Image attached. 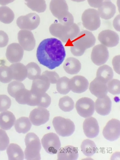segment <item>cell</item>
Segmentation results:
<instances>
[{
    "label": "cell",
    "instance_id": "6da1fadb",
    "mask_svg": "<svg viewBox=\"0 0 120 160\" xmlns=\"http://www.w3.org/2000/svg\"><path fill=\"white\" fill-rule=\"evenodd\" d=\"M66 55L62 42L55 38L43 40L37 50L36 56L40 63L51 70L61 64Z\"/></svg>",
    "mask_w": 120,
    "mask_h": 160
},
{
    "label": "cell",
    "instance_id": "7a4b0ae2",
    "mask_svg": "<svg viewBox=\"0 0 120 160\" xmlns=\"http://www.w3.org/2000/svg\"><path fill=\"white\" fill-rule=\"evenodd\" d=\"M96 38L91 32L83 30L71 41V52L74 56H81L87 49L94 46Z\"/></svg>",
    "mask_w": 120,
    "mask_h": 160
},
{
    "label": "cell",
    "instance_id": "3957f363",
    "mask_svg": "<svg viewBox=\"0 0 120 160\" xmlns=\"http://www.w3.org/2000/svg\"><path fill=\"white\" fill-rule=\"evenodd\" d=\"M51 34L64 43H67L73 40L80 32L78 25L75 23L69 26L63 25L60 23H54L49 28Z\"/></svg>",
    "mask_w": 120,
    "mask_h": 160
},
{
    "label": "cell",
    "instance_id": "277c9868",
    "mask_svg": "<svg viewBox=\"0 0 120 160\" xmlns=\"http://www.w3.org/2000/svg\"><path fill=\"white\" fill-rule=\"evenodd\" d=\"M49 9L52 15L61 24L69 26L74 23L72 15L68 12V8L65 0H51Z\"/></svg>",
    "mask_w": 120,
    "mask_h": 160
},
{
    "label": "cell",
    "instance_id": "5b68a950",
    "mask_svg": "<svg viewBox=\"0 0 120 160\" xmlns=\"http://www.w3.org/2000/svg\"><path fill=\"white\" fill-rule=\"evenodd\" d=\"M25 142L26 148L24 151L25 159L39 160L41 145L38 137L33 132H30L26 136Z\"/></svg>",
    "mask_w": 120,
    "mask_h": 160
},
{
    "label": "cell",
    "instance_id": "8992f818",
    "mask_svg": "<svg viewBox=\"0 0 120 160\" xmlns=\"http://www.w3.org/2000/svg\"><path fill=\"white\" fill-rule=\"evenodd\" d=\"M52 124L57 133L62 137L69 136L75 130L74 122L70 119L62 117H55L53 119Z\"/></svg>",
    "mask_w": 120,
    "mask_h": 160
},
{
    "label": "cell",
    "instance_id": "52a82bcc",
    "mask_svg": "<svg viewBox=\"0 0 120 160\" xmlns=\"http://www.w3.org/2000/svg\"><path fill=\"white\" fill-rule=\"evenodd\" d=\"M82 20L84 27L91 31L97 30L101 24L98 11L94 9L88 8L85 10L82 14Z\"/></svg>",
    "mask_w": 120,
    "mask_h": 160
},
{
    "label": "cell",
    "instance_id": "ba28073f",
    "mask_svg": "<svg viewBox=\"0 0 120 160\" xmlns=\"http://www.w3.org/2000/svg\"><path fill=\"white\" fill-rule=\"evenodd\" d=\"M40 22L39 16L36 13L31 12L18 17L16 20V24L21 29L32 31L38 27Z\"/></svg>",
    "mask_w": 120,
    "mask_h": 160
},
{
    "label": "cell",
    "instance_id": "9c48e42d",
    "mask_svg": "<svg viewBox=\"0 0 120 160\" xmlns=\"http://www.w3.org/2000/svg\"><path fill=\"white\" fill-rule=\"evenodd\" d=\"M41 143L45 151L51 154L56 153L61 147L58 136L53 132L44 135L41 139Z\"/></svg>",
    "mask_w": 120,
    "mask_h": 160
},
{
    "label": "cell",
    "instance_id": "30bf717a",
    "mask_svg": "<svg viewBox=\"0 0 120 160\" xmlns=\"http://www.w3.org/2000/svg\"><path fill=\"white\" fill-rule=\"evenodd\" d=\"M75 108L77 112L81 116L84 118H88L94 113V103L90 98L83 97L77 101Z\"/></svg>",
    "mask_w": 120,
    "mask_h": 160
},
{
    "label": "cell",
    "instance_id": "8fae6325",
    "mask_svg": "<svg viewBox=\"0 0 120 160\" xmlns=\"http://www.w3.org/2000/svg\"><path fill=\"white\" fill-rule=\"evenodd\" d=\"M102 134L106 139L111 141L118 139L120 135V122L112 118L109 121L104 127Z\"/></svg>",
    "mask_w": 120,
    "mask_h": 160
},
{
    "label": "cell",
    "instance_id": "7c38bea8",
    "mask_svg": "<svg viewBox=\"0 0 120 160\" xmlns=\"http://www.w3.org/2000/svg\"><path fill=\"white\" fill-rule=\"evenodd\" d=\"M106 47L102 44L94 46L92 50L91 58L94 64L100 66L105 63L108 59L109 54Z\"/></svg>",
    "mask_w": 120,
    "mask_h": 160
},
{
    "label": "cell",
    "instance_id": "4fadbf2b",
    "mask_svg": "<svg viewBox=\"0 0 120 160\" xmlns=\"http://www.w3.org/2000/svg\"><path fill=\"white\" fill-rule=\"evenodd\" d=\"M19 44L24 50L30 51L33 50L36 45L34 36L31 31L27 30H20L18 34Z\"/></svg>",
    "mask_w": 120,
    "mask_h": 160
},
{
    "label": "cell",
    "instance_id": "5bb4252c",
    "mask_svg": "<svg viewBox=\"0 0 120 160\" xmlns=\"http://www.w3.org/2000/svg\"><path fill=\"white\" fill-rule=\"evenodd\" d=\"M49 112L47 109L39 107L31 112L29 118L33 125L39 126L47 122L49 120Z\"/></svg>",
    "mask_w": 120,
    "mask_h": 160
},
{
    "label": "cell",
    "instance_id": "9a60e30c",
    "mask_svg": "<svg viewBox=\"0 0 120 160\" xmlns=\"http://www.w3.org/2000/svg\"><path fill=\"white\" fill-rule=\"evenodd\" d=\"M98 39L100 43L107 47H113L119 43V37L116 32L110 30H105L101 32Z\"/></svg>",
    "mask_w": 120,
    "mask_h": 160
},
{
    "label": "cell",
    "instance_id": "2e32d148",
    "mask_svg": "<svg viewBox=\"0 0 120 160\" xmlns=\"http://www.w3.org/2000/svg\"><path fill=\"white\" fill-rule=\"evenodd\" d=\"M23 54L24 50L20 45L17 43H12L7 47L6 56L10 62L14 63L20 62Z\"/></svg>",
    "mask_w": 120,
    "mask_h": 160
},
{
    "label": "cell",
    "instance_id": "e0dca14e",
    "mask_svg": "<svg viewBox=\"0 0 120 160\" xmlns=\"http://www.w3.org/2000/svg\"><path fill=\"white\" fill-rule=\"evenodd\" d=\"M50 85L47 77L42 74L33 80L30 91L36 95H41L46 92L49 88Z\"/></svg>",
    "mask_w": 120,
    "mask_h": 160
},
{
    "label": "cell",
    "instance_id": "ac0fdd59",
    "mask_svg": "<svg viewBox=\"0 0 120 160\" xmlns=\"http://www.w3.org/2000/svg\"><path fill=\"white\" fill-rule=\"evenodd\" d=\"M89 84L88 81L85 77L78 75L69 79V86L72 92L80 93L87 90Z\"/></svg>",
    "mask_w": 120,
    "mask_h": 160
},
{
    "label": "cell",
    "instance_id": "d6986e66",
    "mask_svg": "<svg viewBox=\"0 0 120 160\" xmlns=\"http://www.w3.org/2000/svg\"><path fill=\"white\" fill-rule=\"evenodd\" d=\"M83 129L84 134L89 138L96 137L99 132L98 122L93 117H90L85 119L83 123Z\"/></svg>",
    "mask_w": 120,
    "mask_h": 160
},
{
    "label": "cell",
    "instance_id": "ffe728a7",
    "mask_svg": "<svg viewBox=\"0 0 120 160\" xmlns=\"http://www.w3.org/2000/svg\"><path fill=\"white\" fill-rule=\"evenodd\" d=\"M112 101L107 95L98 98L94 104V108L97 113L102 116L109 114L111 111Z\"/></svg>",
    "mask_w": 120,
    "mask_h": 160
},
{
    "label": "cell",
    "instance_id": "44dd1931",
    "mask_svg": "<svg viewBox=\"0 0 120 160\" xmlns=\"http://www.w3.org/2000/svg\"><path fill=\"white\" fill-rule=\"evenodd\" d=\"M89 89L91 93L98 98L107 95L108 92L107 83L97 77L90 82Z\"/></svg>",
    "mask_w": 120,
    "mask_h": 160
},
{
    "label": "cell",
    "instance_id": "7402d4cb",
    "mask_svg": "<svg viewBox=\"0 0 120 160\" xmlns=\"http://www.w3.org/2000/svg\"><path fill=\"white\" fill-rule=\"evenodd\" d=\"M116 12L115 5L111 2H103L98 8V12L99 16L105 20L109 19L112 18Z\"/></svg>",
    "mask_w": 120,
    "mask_h": 160
},
{
    "label": "cell",
    "instance_id": "603a6c76",
    "mask_svg": "<svg viewBox=\"0 0 120 160\" xmlns=\"http://www.w3.org/2000/svg\"><path fill=\"white\" fill-rule=\"evenodd\" d=\"M77 148L72 146L68 145L61 148L58 153V160H75L78 158Z\"/></svg>",
    "mask_w": 120,
    "mask_h": 160
},
{
    "label": "cell",
    "instance_id": "cb8c5ba5",
    "mask_svg": "<svg viewBox=\"0 0 120 160\" xmlns=\"http://www.w3.org/2000/svg\"><path fill=\"white\" fill-rule=\"evenodd\" d=\"M11 70L12 79L22 81L27 77V70L26 66L20 62L12 64L9 66Z\"/></svg>",
    "mask_w": 120,
    "mask_h": 160
},
{
    "label": "cell",
    "instance_id": "d4e9b609",
    "mask_svg": "<svg viewBox=\"0 0 120 160\" xmlns=\"http://www.w3.org/2000/svg\"><path fill=\"white\" fill-rule=\"evenodd\" d=\"M63 68L68 73L73 75L78 73L81 68V64L80 61L73 57H69L65 60Z\"/></svg>",
    "mask_w": 120,
    "mask_h": 160
},
{
    "label": "cell",
    "instance_id": "484cf974",
    "mask_svg": "<svg viewBox=\"0 0 120 160\" xmlns=\"http://www.w3.org/2000/svg\"><path fill=\"white\" fill-rule=\"evenodd\" d=\"M16 120L14 115L9 111H4L0 113V127L7 130L13 125Z\"/></svg>",
    "mask_w": 120,
    "mask_h": 160
},
{
    "label": "cell",
    "instance_id": "4316f807",
    "mask_svg": "<svg viewBox=\"0 0 120 160\" xmlns=\"http://www.w3.org/2000/svg\"><path fill=\"white\" fill-rule=\"evenodd\" d=\"M113 75V72L112 68L109 66L105 64L98 68L96 72V77L107 83L112 79Z\"/></svg>",
    "mask_w": 120,
    "mask_h": 160
},
{
    "label": "cell",
    "instance_id": "83f0119b",
    "mask_svg": "<svg viewBox=\"0 0 120 160\" xmlns=\"http://www.w3.org/2000/svg\"><path fill=\"white\" fill-rule=\"evenodd\" d=\"M7 153L9 160H23L24 155L22 150L18 144H10L7 149Z\"/></svg>",
    "mask_w": 120,
    "mask_h": 160
},
{
    "label": "cell",
    "instance_id": "f1b7e54d",
    "mask_svg": "<svg viewBox=\"0 0 120 160\" xmlns=\"http://www.w3.org/2000/svg\"><path fill=\"white\" fill-rule=\"evenodd\" d=\"M32 124L29 118L22 117L17 119L15 122L14 127L19 133H25L30 129Z\"/></svg>",
    "mask_w": 120,
    "mask_h": 160
},
{
    "label": "cell",
    "instance_id": "f546056e",
    "mask_svg": "<svg viewBox=\"0 0 120 160\" xmlns=\"http://www.w3.org/2000/svg\"><path fill=\"white\" fill-rule=\"evenodd\" d=\"M15 14L12 10L8 7H0V21L4 24H10L14 20Z\"/></svg>",
    "mask_w": 120,
    "mask_h": 160
},
{
    "label": "cell",
    "instance_id": "4dcf8cb0",
    "mask_svg": "<svg viewBox=\"0 0 120 160\" xmlns=\"http://www.w3.org/2000/svg\"><path fill=\"white\" fill-rule=\"evenodd\" d=\"M27 7L32 11L38 13L44 12L47 8L45 0H24Z\"/></svg>",
    "mask_w": 120,
    "mask_h": 160
},
{
    "label": "cell",
    "instance_id": "1f68e13d",
    "mask_svg": "<svg viewBox=\"0 0 120 160\" xmlns=\"http://www.w3.org/2000/svg\"><path fill=\"white\" fill-rule=\"evenodd\" d=\"M31 94L30 90L25 88H22L16 92L14 98L18 103L28 105L29 102Z\"/></svg>",
    "mask_w": 120,
    "mask_h": 160
},
{
    "label": "cell",
    "instance_id": "d6a6232c",
    "mask_svg": "<svg viewBox=\"0 0 120 160\" xmlns=\"http://www.w3.org/2000/svg\"><path fill=\"white\" fill-rule=\"evenodd\" d=\"M81 148L84 155L88 157H90L96 152L97 147L93 141L89 139H86L82 142Z\"/></svg>",
    "mask_w": 120,
    "mask_h": 160
},
{
    "label": "cell",
    "instance_id": "836d02e7",
    "mask_svg": "<svg viewBox=\"0 0 120 160\" xmlns=\"http://www.w3.org/2000/svg\"><path fill=\"white\" fill-rule=\"evenodd\" d=\"M27 70V77L30 80H34L41 74V69L38 65L34 62L28 63L26 66Z\"/></svg>",
    "mask_w": 120,
    "mask_h": 160
},
{
    "label": "cell",
    "instance_id": "e575fe53",
    "mask_svg": "<svg viewBox=\"0 0 120 160\" xmlns=\"http://www.w3.org/2000/svg\"><path fill=\"white\" fill-rule=\"evenodd\" d=\"M69 79L66 76L59 78L56 83V89L61 94L65 95L71 90L69 86Z\"/></svg>",
    "mask_w": 120,
    "mask_h": 160
},
{
    "label": "cell",
    "instance_id": "d590c367",
    "mask_svg": "<svg viewBox=\"0 0 120 160\" xmlns=\"http://www.w3.org/2000/svg\"><path fill=\"white\" fill-rule=\"evenodd\" d=\"M58 106L62 111L65 112H69L74 108V103L71 98L65 96L59 99Z\"/></svg>",
    "mask_w": 120,
    "mask_h": 160
},
{
    "label": "cell",
    "instance_id": "8d00e7d4",
    "mask_svg": "<svg viewBox=\"0 0 120 160\" xmlns=\"http://www.w3.org/2000/svg\"><path fill=\"white\" fill-rule=\"evenodd\" d=\"M12 79L11 70L9 66H0V82L4 83L9 82Z\"/></svg>",
    "mask_w": 120,
    "mask_h": 160
},
{
    "label": "cell",
    "instance_id": "74e56055",
    "mask_svg": "<svg viewBox=\"0 0 120 160\" xmlns=\"http://www.w3.org/2000/svg\"><path fill=\"white\" fill-rule=\"evenodd\" d=\"M108 91L113 95L120 93V82L117 79H112L107 83Z\"/></svg>",
    "mask_w": 120,
    "mask_h": 160
},
{
    "label": "cell",
    "instance_id": "f35d334b",
    "mask_svg": "<svg viewBox=\"0 0 120 160\" xmlns=\"http://www.w3.org/2000/svg\"><path fill=\"white\" fill-rule=\"evenodd\" d=\"M24 88H25V87L21 81L15 80L8 84L7 90L8 94L14 98L15 94L18 91Z\"/></svg>",
    "mask_w": 120,
    "mask_h": 160
},
{
    "label": "cell",
    "instance_id": "ab89813d",
    "mask_svg": "<svg viewBox=\"0 0 120 160\" xmlns=\"http://www.w3.org/2000/svg\"><path fill=\"white\" fill-rule=\"evenodd\" d=\"M11 105V100L8 96L4 94L0 95V112L6 111Z\"/></svg>",
    "mask_w": 120,
    "mask_h": 160
},
{
    "label": "cell",
    "instance_id": "60d3db41",
    "mask_svg": "<svg viewBox=\"0 0 120 160\" xmlns=\"http://www.w3.org/2000/svg\"><path fill=\"white\" fill-rule=\"evenodd\" d=\"M9 143V139L6 132L0 129V151L5 150Z\"/></svg>",
    "mask_w": 120,
    "mask_h": 160
},
{
    "label": "cell",
    "instance_id": "b9f144b4",
    "mask_svg": "<svg viewBox=\"0 0 120 160\" xmlns=\"http://www.w3.org/2000/svg\"><path fill=\"white\" fill-rule=\"evenodd\" d=\"M42 74L47 77L50 83H56L59 79L58 74L55 71H44Z\"/></svg>",
    "mask_w": 120,
    "mask_h": 160
},
{
    "label": "cell",
    "instance_id": "7bdbcfd3",
    "mask_svg": "<svg viewBox=\"0 0 120 160\" xmlns=\"http://www.w3.org/2000/svg\"><path fill=\"white\" fill-rule=\"evenodd\" d=\"M9 41L8 34L4 31L0 30V48L6 46Z\"/></svg>",
    "mask_w": 120,
    "mask_h": 160
},
{
    "label": "cell",
    "instance_id": "ee69618b",
    "mask_svg": "<svg viewBox=\"0 0 120 160\" xmlns=\"http://www.w3.org/2000/svg\"><path fill=\"white\" fill-rule=\"evenodd\" d=\"M120 55L115 56L112 61L114 70L118 74H120Z\"/></svg>",
    "mask_w": 120,
    "mask_h": 160
},
{
    "label": "cell",
    "instance_id": "f6af8a7d",
    "mask_svg": "<svg viewBox=\"0 0 120 160\" xmlns=\"http://www.w3.org/2000/svg\"><path fill=\"white\" fill-rule=\"evenodd\" d=\"M88 3L92 7L98 8L102 3L103 0H87Z\"/></svg>",
    "mask_w": 120,
    "mask_h": 160
},
{
    "label": "cell",
    "instance_id": "bcb514c9",
    "mask_svg": "<svg viewBox=\"0 0 120 160\" xmlns=\"http://www.w3.org/2000/svg\"><path fill=\"white\" fill-rule=\"evenodd\" d=\"M119 17V15L117 16L114 19L113 22V25L114 28L116 30L118 31H120L119 22H118V18Z\"/></svg>",
    "mask_w": 120,
    "mask_h": 160
},
{
    "label": "cell",
    "instance_id": "7dc6e473",
    "mask_svg": "<svg viewBox=\"0 0 120 160\" xmlns=\"http://www.w3.org/2000/svg\"><path fill=\"white\" fill-rule=\"evenodd\" d=\"M15 0H0V5L2 6H5L11 3Z\"/></svg>",
    "mask_w": 120,
    "mask_h": 160
},
{
    "label": "cell",
    "instance_id": "c3c4849f",
    "mask_svg": "<svg viewBox=\"0 0 120 160\" xmlns=\"http://www.w3.org/2000/svg\"><path fill=\"white\" fill-rule=\"evenodd\" d=\"M73 1L77 2H83L85 0H71Z\"/></svg>",
    "mask_w": 120,
    "mask_h": 160
},
{
    "label": "cell",
    "instance_id": "681fc988",
    "mask_svg": "<svg viewBox=\"0 0 120 160\" xmlns=\"http://www.w3.org/2000/svg\"><path fill=\"white\" fill-rule=\"evenodd\" d=\"M103 0H105V1H108V0H103Z\"/></svg>",
    "mask_w": 120,
    "mask_h": 160
}]
</instances>
